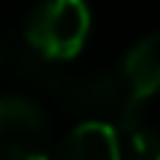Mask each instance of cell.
Returning <instances> with one entry per match:
<instances>
[{"mask_svg": "<svg viewBox=\"0 0 160 160\" xmlns=\"http://www.w3.org/2000/svg\"><path fill=\"white\" fill-rule=\"evenodd\" d=\"M92 27L86 0H45L27 18V48L45 62L71 59L83 51Z\"/></svg>", "mask_w": 160, "mask_h": 160, "instance_id": "6da1fadb", "label": "cell"}, {"mask_svg": "<svg viewBox=\"0 0 160 160\" xmlns=\"http://www.w3.org/2000/svg\"><path fill=\"white\" fill-rule=\"evenodd\" d=\"M57 95L71 110H80L89 119H116L122 128L137 125V104L131 101L125 77L113 74H77L57 83Z\"/></svg>", "mask_w": 160, "mask_h": 160, "instance_id": "7a4b0ae2", "label": "cell"}, {"mask_svg": "<svg viewBox=\"0 0 160 160\" xmlns=\"http://www.w3.org/2000/svg\"><path fill=\"white\" fill-rule=\"evenodd\" d=\"M0 160H51L48 119L21 95H0Z\"/></svg>", "mask_w": 160, "mask_h": 160, "instance_id": "3957f363", "label": "cell"}, {"mask_svg": "<svg viewBox=\"0 0 160 160\" xmlns=\"http://www.w3.org/2000/svg\"><path fill=\"white\" fill-rule=\"evenodd\" d=\"M57 160H122L119 131L107 119H86L59 142Z\"/></svg>", "mask_w": 160, "mask_h": 160, "instance_id": "277c9868", "label": "cell"}, {"mask_svg": "<svg viewBox=\"0 0 160 160\" xmlns=\"http://www.w3.org/2000/svg\"><path fill=\"white\" fill-rule=\"evenodd\" d=\"M122 77L128 83L131 101L142 104L145 98L160 92V33H151L145 39H139L131 51L125 53L122 62Z\"/></svg>", "mask_w": 160, "mask_h": 160, "instance_id": "5b68a950", "label": "cell"}, {"mask_svg": "<svg viewBox=\"0 0 160 160\" xmlns=\"http://www.w3.org/2000/svg\"><path fill=\"white\" fill-rule=\"evenodd\" d=\"M125 160H160V128L131 125L125 131Z\"/></svg>", "mask_w": 160, "mask_h": 160, "instance_id": "8992f818", "label": "cell"}, {"mask_svg": "<svg viewBox=\"0 0 160 160\" xmlns=\"http://www.w3.org/2000/svg\"><path fill=\"white\" fill-rule=\"evenodd\" d=\"M0 71H3V57H0Z\"/></svg>", "mask_w": 160, "mask_h": 160, "instance_id": "52a82bcc", "label": "cell"}]
</instances>
